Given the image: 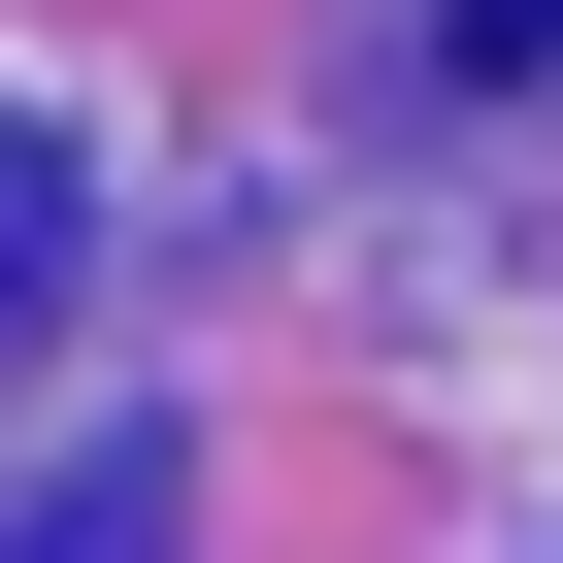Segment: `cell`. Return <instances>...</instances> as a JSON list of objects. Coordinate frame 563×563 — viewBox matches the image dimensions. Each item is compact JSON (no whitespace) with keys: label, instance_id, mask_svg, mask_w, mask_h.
Segmentation results:
<instances>
[{"label":"cell","instance_id":"6da1fadb","mask_svg":"<svg viewBox=\"0 0 563 563\" xmlns=\"http://www.w3.org/2000/svg\"><path fill=\"white\" fill-rule=\"evenodd\" d=\"M67 265H100V199H67V133H0V365L67 332Z\"/></svg>","mask_w":563,"mask_h":563},{"label":"cell","instance_id":"7a4b0ae2","mask_svg":"<svg viewBox=\"0 0 563 563\" xmlns=\"http://www.w3.org/2000/svg\"><path fill=\"white\" fill-rule=\"evenodd\" d=\"M166 530H199V497H166V431H100V464H67L34 530H0V563H166Z\"/></svg>","mask_w":563,"mask_h":563},{"label":"cell","instance_id":"3957f363","mask_svg":"<svg viewBox=\"0 0 563 563\" xmlns=\"http://www.w3.org/2000/svg\"><path fill=\"white\" fill-rule=\"evenodd\" d=\"M431 67L464 100H563V0H431Z\"/></svg>","mask_w":563,"mask_h":563}]
</instances>
